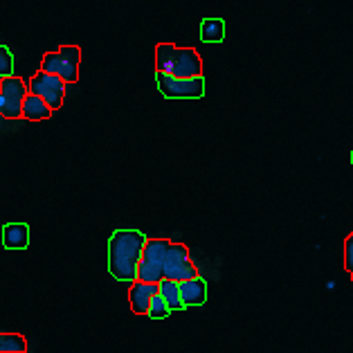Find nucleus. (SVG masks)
Instances as JSON below:
<instances>
[{
  "label": "nucleus",
  "mask_w": 353,
  "mask_h": 353,
  "mask_svg": "<svg viewBox=\"0 0 353 353\" xmlns=\"http://www.w3.org/2000/svg\"><path fill=\"white\" fill-rule=\"evenodd\" d=\"M146 245V236L137 230H117L108 241V272L113 279L131 283L137 279V265Z\"/></svg>",
  "instance_id": "obj_1"
},
{
  "label": "nucleus",
  "mask_w": 353,
  "mask_h": 353,
  "mask_svg": "<svg viewBox=\"0 0 353 353\" xmlns=\"http://www.w3.org/2000/svg\"><path fill=\"white\" fill-rule=\"evenodd\" d=\"M146 315H149L151 320H165V317L171 315V308L165 301V297L160 295V290L151 297V306H149V313H146Z\"/></svg>",
  "instance_id": "obj_16"
},
{
  "label": "nucleus",
  "mask_w": 353,
  "mask_h": 353,
  "mask_svg": "<svg viewBox=\"0 0 353 353\" xmlns=\"http://www.w3.org/2000/svg\"><path fill=\"white\" fill-rule=\"evenodd\" d=\"M165 277L174 281H185L198 277V270L189 256V250L183 243H169L165 256Z\"/></svg>",
  "instance_id": "obj_8"
},
{
  "label": "nucleus",
  "mask_w": 353,
  "mask_h": 353,
  "mask_svg": "<svg viewBox=\"0 0 353 353\" xmlns=\"http://www.w3.org/2000/svg\"><path fill=\"white\" fill-rule=\"evenodd\" d=\"M349 274H351V279H353V270H351V272H349Z\"/></svg>",
  "instance_id": "obj_19"
},
{
  "label": "nucleus",
  "mask_w": 353,
  "mask_h": 353,
  "mask_svg": "<svg viewBox=\"0 0 353 353\" xmlns=\"http://www.w3.org/2000/svg\"><path fill=\"white\" fill-rule=\"evenodd\" d=\"M180 295H183L185 308L203 306L205 301H208V283L201 277L185 279V281H180Z\"/></svg>",
  "instance_id": "obj_10"
},
{
  "label": "nucleus",
  "mask_w": 353,
  "mask_h": 353,
  "mask_svg": "<svg viewBox=\"0 0 353 353\" xmlns=\"http://www.w3.org/2000/svg\"><path fill=\"white\" fill-rule=\"evenodd\" d=\"M3 245L7 250H25L30 245V228L25 223H7L3 228Z\"/></svg>",
  "instance_id": "obj_11"
},
{
  "label": "nucleus",
  "mask_w": 353,
  "mask_h": 353,
  "mask_svg": "<svg viewBox=\"0 0 353 353\" xmlns=\"http://www.w3.org/2000/svg\"><path fill=\"white\" fill-rule=\"evenodd\" d=\"M158 90L167 99H201L205 94V79L201 77H174L156 70Z\"/></svg>",
  "instance_id": "obj_4"
},
{
  "label": "nucleus",
  "mask_w": 353,
  "mask_h": 353,
  "mask_svg": "<svg viewBox=\"0 0 353 353\" xmlns=\"http://www.w3.org/2000/svg\"><path fill=\"white\" fill-rule=\"evenodd\" d=\"M344 270L347 272L353 270V232L344 241Z\"/></svg>",
  "instance_id": "obj_18"
},
{
  "label": "nucleus",
  "mask_w": 353,
  "mask_h": 353,
  "mask_svg": "<svg viewBox=\"0 0 353 353\" xmlns=\"http://www.w3.org/2000/svg\"><path fill=\"white\" fill-rule=\"evenodd\" d=\"M25 97H28V83L23 79L14 74L0 79V117L21 119Z\"/></svg>",
  "instance_id": "obj_6"
},
{
  "label": "nucleus",
  "mask_w": 353,
  "mask_h": 353,
  "mask_svg": "<svg viewBox=\"0 0 353 353\" xmlns=\"http://www.w3.org/2000/svg\"><path fill=\"white\" fill-rule=\"evenodd\" d=\"M156 70L174 77H201L203 59L194 48H178L174 43H158Z\"/></svg>",
  "instance_id": "obj_2"
},
{
  "label": "nucleus",
  "mask_w": 353,
  "mask_h": 353,
  "mask_svg": "<svg viewBox=\"0 0 353 353\" xmlns=\"http://www.w3.org/2000/svg\"><path fill=\"white\" fill-rule=\"evenodd\" d=\"M158 292V283L135 279L131 281V290H128V301H131V311L135 315H146L151 306V297Z\"/></svg>",
  "instance_id": "obj_9"
},
{
  "label": "nucleus",
  "mask_w": 353,
  "mask_h": 353,
  "mask_svg": "<svg viewBox=\"0 0 353 353\" xmlns=\"http://www.w3.org/2000/svg\"><path fill=\"white\" fill-rule=\"evenodd\" d=\"M158 290H160V295L165 297V301L169 304L171 313H174V311H183V308H185L183 295H180V281H174V279L165 277L158 283Z\"/></svg>",
  "instance_id": "obj_13"
},
{
  "label": "nucleus",
  "mask_w": 353,
  "mask_h": 353,
  "mask_svg": "<svg viewBox=\"0 0 353 353\" xmlns=\"http://www.w3.org/2000/svg\"><path fill=\"white\" fill-rule=\"evenodd\" d=\"M28 340L19 333H0V353H25Z\"/></svg>",
  "instance_id": "obj_15"
},
{
  "label": "nucleus",
  "mask_w": 353,
  "mask_h": 353,
  "mask_svg": "<svg viewBox=\"0 0 353 353\" xmlns=\"http://www.w3.org/2000/svg\"><path fill=\"white\" fill-rule=\"evenodd\" d=\"M65 81L61 79L59 74L52 72H46V70H39L37 74L30 79V92L39 94L48 101V106L57 110L63 106V99H65Z\"/></svg>",
  "instance_id": "obj_7"
},
{
  "label": "nucleus",
  "mask_w": 353,
  "mask_h": 353,
  "mask_svg": "<svg viewBox=\"0 0 353 353\" xmlns=\"http://www.w3.org/2000/svg\"><path fill=\"white\" fill-rule=\"evenodd\" d=\"M14 72V54L5 46H0V79L12 77Z\"/></svg>",
  "instance_id": "obj_17"
},
{
  "label": "nucleus",
  "mask_w": 353,
  "mask_h": 353,
  "mask_svg": "<svg viewBox=\"0 0 353 353\" xmlns=\"http://www.w3.org/2000/svg\"><path fill=\"white\" fill-rule=\"evenodd\" d=\"M79 61H81V50L77 46H63L57 52H48L41 61V70L59 74L65 83L79 81Z\"/></svg>",
  "instance_id": "obj_3"
},
{
  "label": "nucleus",
  "mask_w": 353,
  "mask_h": 353,
  "mask_svg": "<svg viewBox=\"0 0 353 353\" xmlns=\"http://www.w3.org/2000/svg\"><path fill=\"white\" fill-rule=\"evenodd\" d=\"M351 162H353V153H351Z\"/></svg>",
  "instance_id": "obj_20"
},
{
  "label": "nucleus",
  "mask_w": 353,
  "mask_h": 353,
  "mask_svg": "<svg viewBox=\"0 0 353 353\" xmlns=\"http://www.w3.org/2000/svg\"><path fill=\"white\" fill-rule=\"evenodd\" d=\"M50 115H52V108L48 106V101L39 94L28 92V97L23 101V117L30 119V122H41V119H50Z\"/></svg>",
  "instance_id": "obj_12"
},
{
  "label": "nucleus",
  "mask_w": 353,
  "mask_h": 353,
  "mask_svg": "<svg viewBox=\"0 0 353 353\" xmlns=\"http://www.w3.org/2000/svg\"><path fill=\"white\" fill-rule=\"evenodd\" d=\"M225 39V23L221 19H205L201 23V41L203 43H221Z\"/></svg>",
  "instance_id": "obj_14"
},
{
  "label": "nucleus",
  "mask_w": 353,
  "mask_h": 353,
  "mask_svg": "<svg viewBox=\"0 0 353 353\" xmlns=\"http://www.w3.org/2000/svg\"><path fill=\"white\" fill-rule=\"evenodd\" d=\"M169 243L171 241L167 239H146L142 259L137 265V279L151 283H160L165 279V256Z\"/></svg>",
  "instance_id": "obj_5"
}]
</instances>
